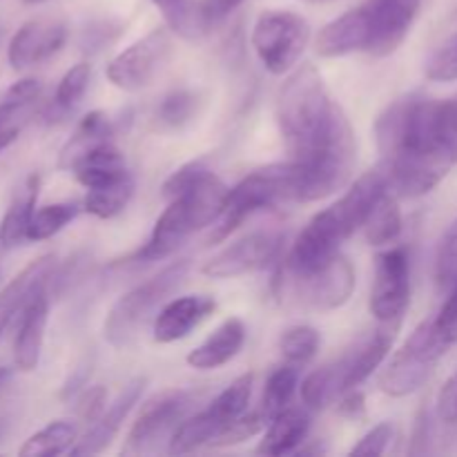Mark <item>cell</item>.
<instances>
[{
    "label": "cell",
    "instance_id": "6da1fadb",
    "mask_svg": "<svg viewBox=\"0 0 457 457\" xmlns=\"http://www.w3.org/2000/svg\"><path fill=\"white\" fill-rule=\"evenodd\" d=\"M388 190L395 196L428 195L457 165V101L404 96L375 123Z\"/></svg>",
    "mask_w": 457,
    "mask_h": 457
},
{
    "label": "cell",
    "instance_id": "7a4b0ae2",
    "mask_svg": "<svg viewBox=\"0 0 457 457\" xmlns=\"http://www.w3.org/2000/svg\"><path fill=\"white\" fill-rule=\"evenodd\" d=\"M170 201L154 223L150 239L132 254L134 262H159L172 254L195 232L214 223L226 204L228 187L201 161H192L170 174L163 186Z\"/></svg>",
    "mask_w": 457,
    "mask_h": 457
},
{
    "label": "cell",
    "instance_id": "3957f363",
    "mask_svg": "<svg viewBox=\"0 0 457 457\" xmlns=\"http://www.w3.org/2000/svg\"><path fill=\"white\" fill-rule=\"evenodd\" d=\"M344 120L342 107L330 98L324 79L315 65H302L288 76L277 98V123L290 161L312 159Z\"/></svg>",
    "mask_w": 457,
    "mask_h": 457
},
{
    "label": "cell",
    "instance_id": "277c9868",
    "mask_svg": "<svg viewBox=\"0 0 457 457\" xmlns=\"http://www.w3.org/2000/svg\"><path fill=\"white\" fill-rule=\"evenodd\" d=\"M384 192H388L384 170H373L357 179L355 186L337 204L312 217V221L303 228L286 259L284 270L303 275L330 262L335 254H339V245L355 235V230L364 228Z\"/></svg>",
    "mask_w": 457,
    "mask_h": 457
},
{
    "label": "cell",
    "instance_id": "5b68a950",
    "mask_svg": "<svg viewBox=\"0 0 457 457\" xmlns=\"http://www.w3.org/2000/svg\"><path fill=\"white\" fill-rule=\"evenodd\" d=\"M393 328H379L366 337L357 339L351 348H346L339 360L321 366L315 373L306 378L302 384L303 404L311 409H326L335 400L344 397L346 393L355 391L384 360L393 346Z\"/></svg>",
    "mask_w": 457,
    "mask_h": 457
},
{
    "label": "cell",
    "instance_id": "8992f818",
    "mask_svg": "<svg viewBox=\"0 0 457 457\" xmlns=\"http://www.w3.org/2000/svg\"><path fill=\"white\" fill-rule=\"evenodd\" d=\"M281 201H297V165L293 161L257 170L228 190L226 204L214 221V232L208 241L219 244L228 239L245 219Z\"/></svg>",
    "mask_w": 457,
    "mask_h": 457
},
{
    "label": "cell",
    "instance_id": "52a82bcc",
    "mask_svg": "<svg viewBox=\"0 0 457 457\" xmlns=\"http://www.w3.org/2000/svg\"><path fill=\"white\" fill-rule=\"evenodd\" d=\"M187 272H190V262L181 259V262L170 263L152 279L143 281L137 288L125 293L112 306L105 326H103L107 342L116 348L129 346L137 339L138 330L152 317V312L168 299V295H172L186 281Z\"/></svg>",
    "mask_w": 457,
    "mask_h": 457
},
{
    "label": "cell",
    "instance_id": "ba28073f",
    "mask_svg": "<svg viewBox=\"0 0 457 457\" xmlns=\"http://www.w3.org/2000/svg\"><path fill=\"white\" fill-rule=\"evenodd\" d=\"M449 348V344L437 333L436 320L422 321L406 339L404 346L393 355L391 364L386 366L379 379V388L391 397L411 395L420 386H424Z\"/></svg>",
    "mask_w": 457,
    "mask_h": 457
},
{
    "label": "cell",
    "instance_id": "9c48e42d",
    "mask_svg": "<svg viewBox=\"0 0 457 457\" xmlns=\"http://www.w3.org/2000/svg\"><path fill=\"white\" fill-rule=\"evenodd\" d=\"M297 165V201H320L346 186L355 165V137L344 120L335 137L312 159Z\"/></svg>",
    "mask_w": 457,
    "mask_h": 457
},
{
    "label": "cell",
    "instance_id": "30bf717a",
    "mask_svg": "<svg viewBox=\"0 0 457 457\" xmlns=\"http://www.w3.org/2000/svg\"><path fill=\"white\" fill-rule=\"evenodd\" d=\"M281 297L290 299L297 306L312 311H333L351 299L355 288V270L351 262L342 254H335L324 266L303 275L286 272L281 268L279 277Z\"/></svg>",
    "mask_w": 457,
    "mask_h": 457
},
{
    "label": "cell",
    "instance_id": "8fae6325",
    "mask_svg": "<svg viewBox=\"0 0 457 457\" xmlns=\"http://www.w3.org/2000/svg\"><path fill=\"white\" fill-rule=\"evenodd\" d=\"M311 40V27L293 12H266L253 29V47L270 74H286L297 65Z\"/></svg>",
    "mask_w": 457,
    "mask_h": 457
},
{
    "label": "cell",
    "instance_id": "7c38bea8",
    "mask_svg": "<svg viewBox=\"0 0 457 457\" xmlns=\"http://www.w3.org/2000/svg\"><path fill=\"white\" fill-rule=\"evenodd\" d=\"M196 395L190 391H168L156 395L143 406L125 442V455L154 453L161 442L172 440L174 431L183 424Z\"/></svg>",
    "mask_w": 457,
    "mask_h": 457
},
{
    "label": "cell",
    "instance_id": "4fadbf2b",
    "mask_svg": "<svg viewBox=\"0 0 457 457\" xmlns=\"http://www.w3.org/2000/svg\"><path fill=\"white\" fill-rule=\"evenodd\" d=\"M172 54V38L165 29H152L129 45L107 65V79L114 87L138 92L156 79Z\"/></svg>",
    "mask_w": 457,
    "mask_h": 457
},
{
    "label": "cell",
    "instance_id": "5bb4252c",
    "mask_svg": "<svg viewBox=\"0 0 457 457\" xmlns=\"http://www.w3.org/2000/svg\"><path fill=\"white\" fill-rule=\"evenodd\" d=\"M411 299V263L404 248L382 253L375 263L370 312L382 324H397Z\"/></svg>",
    "mask_w": 457,
    "mask_h": 457
},
{
    "label": "cell",
    "instance_id": "9a60e30c",
    "mask_svg": "<svg viewBox=\"0 0 457 457\" xmlns=\"http://www.w3.org/2000/svg\"><path fill=\"white\" fill-rule=\"evenodd\" d=\"M422 0H366L361 4L369 22V49L373 56H391L409 36Z\"/></svg>",
    "mask_w": 457,
    "mask_h": 457
},
{
    "label": "cell",
    "instance_id": "2e32d148",
    "mask_svg": "<svg viewBox=\"0 0 457 457\" xmlns=\"http://www.w3.org/2000/svg\"><path fill=\"white\" fill-rule=\"evenodd\" d=\"M281 250V235L277 232H253L244 239L214 254L204 266V275L212 279H230V277L248 275L262 270L275 262Z\"/></svg>",
    "mask_w": 457,
    "mask_h": 457
},
{
    "label": "cell",
    "instance_id": "e0dca14e",
    "mask_svg": "<svg viewBox=\"0 0 457 457\" xmlns=\"http://www.w3.org/2000/svg\"><path fill=\"white\" fill-rule=\"evenodd\" d=\"M67 40L65 22L29 21L12 36L7 47V61L12 70L22 71L45 62L62 49Z\"/></svg>",
    "mask_w": 457,
    "mask_h": 457
},
{
    "label": "cell",
    "instance_id": "ac0fdd59",
    "mask_svg": "<svg viewBox=\"0 0 457 457\" xmlns=\"http://www.w3.org/2000/svg\"><path fill=\"white\" fill-rule=\"evenodd\" d=\"M49 320V290L47 286L40 288L31 297L27 308L21 315L16 339H13V364L22 373H31L38 369L40 353H43L45 328Z\"/></svg>",
    "mask_w": 457,
    "mask_h": 457
},
{
    "label": "cell",
    "instance_id": "d6986e66",
    "mask_svg": "<svg viewBox=\"0 0 457 457\" xmlns=\"http://www.w3.org/2000/svg\"><path fill=\"white\" fill-rule=\"evenodd\" d=\"M145 384V378H137L132 379L128 386H123V391L116 397L114 404L107 411H103L101 418L94 422V427L89 428L87 436L70 451V455H96L101 453V451H105L107 446L112 445V440L119 436L120 427H123V422L128 420L129 411H132L134 404L141 400Z\"/></svg>",
    "mask_w": 457,
    "mask_h": 457
},
{
    "label": "cell",
    "instance_id": "ffe728a7",
    "mask_svg": "<svg viewBox=\"0 0 457 457\" xmlns=\"http://www.w3.org/2000/svg\"><path fill=\"white\" fill-rule=\"evenodd\" d=\"M56 268V257L54 254H45L31 262L29 266L22 268L3 290H0V337L12 324L13 317L22 315L27 303L31 302L36 293L45 286H49V279Z\"/></svg>",
    "mask_w": 457,
    "mask_h": 457
},
{
    "label": "cell",
    "instance_id": "44dd1931",
    "mask_svg": "<svg viewBox=\"0 0 457 457\" xmlns=\"http://www.w3.org/2000/svg\"><path fill=\"white\" fill-rule=\"evenodd\" d=\"M217 303L214 299L195 295V297H181L165 303L154 320V342L172 344L187 337L195 328H199L205 320L214 312Z\"/></svg>",
    "mask_w": 457,
    "mask_h": 457
},
{
    "label": "cell",
    "instance_id": "7402d4cb",
    "mask_svg": "<svg viewBox=\"0 0 457 457\" xmlns=\"http://www.w3.org/2000/svg\"><path fill=\"white\" fill-rule=\"evenodd\" d=\"M369 49V22L364 9L357 7L328 22L317 36V54L324 58H339Z\"/></svg>",
    "mask_w": 457,
    "mask_h": 457
},
{
    "label": "cell",
    "instance_id": "603a6c76",
    "mask_svg": "<svg viewBox=\"0 0 457 457\" xmlns=\"http://www.w3.org/2000/svg\"><path fill=\"white\" fill-rule=\"evenodd\" d=\"M70 170L74 172L76 181H79L80 186L87 187V190L112 186V183L129 177L123 154L119 152V147H114L112 141L98 143L92 150L83 152V154L70 165Z\"/></svg>",
    "mask_w": 457,
    "mask_h": 457
},
{
    "label": "cell",
    "instance_id": "cb8c5ba5",
    "mask_svg": "<svg viewBox=\"0 0 457 457\" xmlns=\"http://www.w3.org/2000/svg\"><path fill=\"white\" fill-rule=\"evenodd\" d=\"M40 192V174L31 172L13 192L9 201L7 212L0 221V245L3 248H16L22 241H27L31 217L36 212V201Z\"/></svg>",
    "mask_w": 457,
    "mask_h": 457
},
{
    "label": "cell",
    "instance_id": "d4e9b609",
    "mask_svg": "<svg viewBox=\"0 0 457 457\" xmlns=\"http://www.w3.org/2000/svg\"><path fill=\"white\" fill-rule=\"evenodd\" d=\"M245 342V324L237 317L223 321L201 346L187 355V364L196 370H214L228 364Z\"/></svg>",
    "mask_w": 457,
    "mask_h": 457
},
{
    "label": "cell",
    "instance_id": "484cf974",
    "mask_svg": "<svg viewBox=\"0 0 457 457\" xmlns=\"http://www.w3.org/2000/svg\"><path fill=\"white\" fill-rule=\"evenodd\" d=\"M308 428H311V418L299 409H286L284 413L272 420L266 437L259 445V453L279 457L286 453H295L297 446L306 440Z\"/></svg>",
    "mask_w": 457,
    "mask_h": 457
},
{
    "label": "cell",
    "instance_id": "4316f807",
    "mask_svg": "<svg viewBox=\"0 0 457 457\" xmlns=\"http://www.w3.org/2000/svg\"><path fill=\"white\" fill-rule=\"evenodd\" d=\"M112 137H114V125H112L110 116H107L105 112L98 110L89 112L87 116L80 119V123L76 125L71 138L61 150V168L70 170V165L74 163L83 152L92 150L98 143L112 141Z\"/></svg>",
    "mask_w": 457,
    "mask_h": 457
},
{
    "label": "cell",
    "instance_id": "83f0119b",
    "mask_svg": "<svg viewBox=\"0 0 457 457\" xmlns=\"http://www.w3.org/2000/svg\"><path fill=\"white\" fill-rule=\"evenodd\" d=\"M89 79H92V65H87V62H76L74 67L65 71V76L58 83L56 94H54L52 105L47 107V114H45L47 123H58L79 107L89 87Z\"/></svg>",
    "mask_w": 457,
    "mask_h": 457
},
{
    "label": "cell",
    "instance_id": "f1b7e54d",
    "mask_svg": "<svg viewBox=\"0 0 457 457\" xmlns=\"http://www.w3.org/2000/svg\"><path fill=\"white\" fill-rule=\"evenodd\" d=\"M76 424L58 420V422L47 424L45 428L36 431L25 445L18 449L21 457H49V455H61L71 451V445L76 442Z\"/></svg>",
    "mask_w": 457,
    "mask_h": 457
},
{
    "label": "cell",
    "instance_id": "f546056e",
    "mask_svg": "<svg viewBox=\"0 0 457 457\" xmlns=\"http://www.w3.org/2000/svg\"><path fill=\"white\" fill-rule=\"evenodd\" d=\"M250 395H253V375H241L237 378L212 404L208 406V415L212 418V422L219 427V433L228 427L230 422L239 420L241 415H245L250 404ZM217 433V436H219ZM212 445V442H210Z\"/></svg>",
    "mask_w": 457,
    "mask_h": 457
},
{
    "label": "cell",
    "instance_id": "4dcf8cb0",
    "mask_svg": "<svg viewBox=\"0 0 457 457\" xmlns=\"http://www.w3.org/2000/svg\"><path fill=\"white\" fill-rule=\"evenodd\" d=\"M366 239L370 245H386L400 237L402 232V212L397 205L395 195L391 190L384 192L382 199L370 212L369 221L364 223Z\"/></svg>",
    "mask_w": 457,
    "mask_h": 457
},
{
    "label": "cell",
    "instance_id": "1f68e13d",
    "mask_svg": "<svg viewBox=\"0 0 457 457\" xmlns=\"http://www.w3.org/2000/svg\"><path fill=\"white\" fill-rule=\"evenodd\" d=\"M299 370L295 364L279 366L268 378L266 388H263L262 400V415L266 420H275L277 415L290 409V400H293L295 391H297Z\"/></svg>",
    "mask_w": 457,
    "mask_h": 457
},
{
    "label": "cell",
    "instance_id": "d6a6232c",
    "mask_svg": "<svg viewBox=\"0 0 457 457\" xmlns=\"http://www.w3.org/2000/svg\"><path fill=\"white\" fill-rule=\"evenodd\" d=\"M40 89H43V85L38 79H22L7 89L4 98L0 101V132L21 128L27 112L38 101Z\"/></svg>",
    "mask_w": 457,
    "mask_h": 457
},
{
    "label": "cell",
    "instance_id": "836d02e7",
    "mask_svg": "<svg viewBox=\"0 0 457 457\" xmlns=\"http://www.w3.org/2000/svg\"><path fill=\"white\" fill-rule=\"evenodd\" d=\"M132 195H134V179L132 174H129V177L112 183V186H103V187H94V190H89L83 201V210L98 219H112L119 212H123L125 205H128L129 199H132Z\"/></svg>",
    "mask_w": 457,
    "mask_h": 457
},
{
    "label": "cell",
    "instance_id": "e575fe53",
    "mask_svg": "<svg viewBox=\"0 0 457 457\" xmlns=\"http://www.w3.org/2000/svg\"><path fill=\"white\" fill-rule=\"evenodd\" d=\"M152 3L163 13L165 22L177 36L186 40H199L201 36H205L201 27L199 0H152Z\"/></svg>",
    "mask_w": 457,
    "mask_h": 457
},
{
    "label": "cell",
    "instance_id": "d590c367",
    "mask_svg": "<svg viewBox=\"0 0 457 457\" xmlns=\"http://www.w3.org/2000/svg\"><path fill=\"white\" fill-rule=\"evenodd\" d=\"M80 212V204L76 201H62V204H52L43 205L34 212L29 223V230H27V241H45L52 239L54 235L62 230L65 226H70Z\"/></svg>",
    "mask_w": 457,
    "mask_h": 457
},
{
    "label": "cell",
    "instance_id": "8d00e7d4",
    "mask_svg": "<svg viewBox=\"0 0 457 457\" xmlns=\"http://www.w3.org/2000/svg\"><path fill=\"white\" fill-rule=\"evenodd\" d=\"M320 333L312 326H293L279 337V351L288 364H306L320 351Z\"/></svg>",
    "mask_w": 457,
    "mask_h": 457
},
{
    "label": "cell",
    "instance_id": "74e56055",
    "mask_svg": "<svg viewBox=\"0 0 457 457\" xmlns=\"http://www.w3.org/2000/svg\"><path fill=\"white\" fill-rule=\"evenodd\" d=\"M196 94L190 89H174L168 96H163L159 110H156V119L163 128L168 129H181L183 125L190 123L196 114Z\"/></svg>",
    "mask_w": 457,
    "mask_h": 457
},
{
    "label": "cell",
    "instance_id": "f35d334b",
    "mask_svg": "<svg viewBox=\"0 0 457 457\" xmlns=\"http://www.w3.org/2000/svg\"><path fill=\"white\" fill-rule=\"evenodd\" d=\"M427 76L440 83L457 80V31L431 54L427 62Z\"/></svg>",
    "mask_w": 457,
    "mask_h": 457
},
{
    "label": "cell",
    "instance_id": "ab89813d",
    "mask_svg": "<svg viewBox=\"0 0 457 457\" xmlns=\"http://www.w3.org/2000/svg\"><path fill=\"white\" fill-rule=\"evenodd\" d=\"M436 277L442 288H451L457 284V219L442 237L440 250H437Z\"/></svg>",
    "mask_w": 457,
    "mask_h": 457
},
{
    "label": "cell",
    "instance_id": "60d3db41",
    "mask_svg": "<svg viewBox=\"0 0 457 457\" xmlns=\"http://www.w3.org/2000/svg\"><path fill=\"white\" fill-rule=\"evenodd\" d=\"M266 427V418L259 413H250V415H241L239 420L228 424L221 433L212 440L210 446H232V445H241V442L250 440V437L257 436L262 428Z\"/></svg>",
    "mask_w": 457,
    "mask_h": 457
},
{
    "label": "cell",
    "instance_id": "b9f144b4",
    "mask_svg": "<svg viewBox=\"0 0 457 457\" xmlns=\"http://www.w3.org/2000/svg\"><path fill=\"white\" fill-rule=\"evenodd\" d=\"M244 0H199V16H201V27H204L205 34L217 29L219 25L228 21L232 12L237 7H241Z\"/></svg>",
    "mask_w": 457,
    "mask_h": 457
},
{
    "label": "cell",
    "instance_id": "7bdbcfd3",
    "mask_svg": "<svg viewBox=\"0 0 457 457\" xmlns=\"http://www.w3.org/2000/svg\"><path fill=\"white\" fill-rule=\"evenodd\" d=\"M393 433H395V428H393L391 422L378 424V427L370 428V431L353 446L351 455H384L386 453L388 445H391Z\"/></svg>",
    "mask_w": 457,
    "mask_h": 457
},
{
    "label": "cell",
    "instance_id": "ee69618b",
    "mask_svg": "<svg viewBox=\"0 0 457 457\" xmlns=\"http://www.w3.org/2000/svg\"><path fill=\"white\" fill-rule=\"evenodd\" d=\"M436 328L440 333V337L445 339L449 346L457 344V284L451 286V295L445 302L442 311L436 317Z\"/></svg>",
    "mask_w": 457,
    "mask_h": 457
},
{
    "label": "cell",
    "instance_id": "f6af8a7d",
    "mask_svg": "<svg viewBox=\"0 0 457 457\" xmlns=\"http://www.w3.org/2000/svg\"><path fill=\"white\" fill-rule=\"evenodd\" d=\"M119 25H112V22H96L89 29H85L83 34V49L85 52H98L105 45H110L112 40L119 36Z\"/></svg>",
    "mask_w": 457,
    "mask_h": 457
},
{
    "label": "cell",
    "instance_id": "bcb514c9",
    "mask_svg": "<svg viewBox=\"0 0 457 457\" xmlns=\"http://www.w3.org/2000/svg\"><path fill=\"white\" fill-rule=\"evenodd\" d=\"M105 400H107V393L103 386H92L83 393L80 397V404H79V413L85 422H96L98 418L103 415L105 411Z\"/></svg>",
    "mask_w": 457,
    "mask_h": 457
},
{
    "label": "cell",
    "instance_id": "7dc6e473",
    "mask_svg": "<svg viewBox=\"0 0 457 457\" xmlns=\"http://www.w3.org/2000/svg\"><path fill=\"white\" fill-rule=\"evenodd\" d=\"M437 415L449 424L457 422V373L451 375L449 382L440 391V397H437Z\"/></svg>",
    "mask_w": 457,
    "mask_h": 457
},
{
    "label": "cell",
    "instance_id": "c3c4849f",
    "mask_svg": "<svg viewBox=\"0 0 457 457\" xmlns=\"http://www.w3.org/2000/svg\"><path fill=\"white\" fill-rule=\"evenodd\" d=\"M339 413L348 420H361L366 415L364 395L360 391H351L344 395L342 404H339Z\"/></svg>",
    "mask_w": 457,
    "mask_h": 457
},
{
    "label": "cell",
    "instance_id": "681fc988",
    "mask_svg": "<svg viewBox=\"0 0 457 457\" xmlns=\"http://www.w3.org/2000/svg\"><path fill=\"white\" fill-rule=\"evenodd\" d=\"M428 431H431V424H428V415L422 413L418 418V424H415V433H413V446H411V453L418 455L427 451V442H428Z\"/></svg>",
    "mask_w": 457,
    "mask_h": 457
},
{
    "label": "cell",
    "instance_id": "f907efd6",
    "mask_svg": "<svg viewBox=\"0 0 457 457\" xmlns=\"http://www.w3.org/2000/svg\"><path fill=\"white\" fill-rule=\"evenodd\" d=\"M87 378H89V364H83V366H79V369L74 370V375H71L70 379H67V384L65 386H62V397H71V395H76V393L80 391V388L85 386V384H87Z\"/></svg>",
    "mask_w": 457,
    "mask_h": 457
},
{
    "label": "cell",
    "instance_id": "816d5d0a",
    "mask_svg": "<svg viewBox=\"0 0 457 457\" xmlns=\"http://www.w3.org/2000/svg\"><path fill=\"white\" fill-rule=\"evenodd\" d=\"M9 375H12V370H9V369H4V366H0V386H3V384L7 382V379H9Z\"/></svg>",
    "mask_w": 457,
    "mask_h": 457
},
{
    "label": "cell",
    "instance_id": "f5cc1de1",
    "mask_svg": "<svg viewBox=\"0 0 457 457\" xmlns=\"http://www.w3.org/2000/svg\"><path fill=\"white\" fill-rule=\"evenodd\" d=\"M22 3H25V4H43V3H47V0H22Z\"/></svg>",
    "mask_w": 457,
    "mask_h": 457
},
{
    "label": "cell",
    "instance_id": "db71d44e",
    "mask_svg": "<svg viewBox=\"0 0 457 457\" xmlns=\"http://www.w3.org/2000/svg\"><path fill=\"white\" fill-rule=\"evenodd\" d=\"M4 31H7V29H4V22H3V21H0V45H3V38H4Z\"/></svg>",
    "mask_w": 457,
    "mask_h": 457
},
{
    "label": "cell",
    "instance_id": "11a10c76",
    "mask_svg": "<svg viewBox=\"0 0 457 457\" xmlns=\"http://www.w3.org/2000/svg\"><path fill=\"white\" fill-rule=\"evenodd\" d=\"M306 3H330V0H306Z\"/></svg>",
    "mask_w": 457,
    "mask_h": 457
},
{
    "label": "cell",
    "instance_id": "9f6ffc18",
    "mask_svg": "<svg viewBox=\"0 0 457 457\" xmlns=\"http://www.w3.org/2000/svg\"><path fill=\"white\" fill-rule=\"evenodd\" d=\"M0 277H3V272H0Z\"/></svg>",
    "mask_w": 457,
    "mask_h": 457
}]
</instances>
